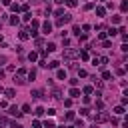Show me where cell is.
<instances>
[{
	"label": "cell",
	"mask_w": 128,
	"mask_h": 128,
	"mask_svg": "<svg viewBox=\"0 0 128 128\" xmlns=\"http://www.w3.org/2000/svg\"><path fill=\"white\" fill-rule=\"evenodd\" d=\"M108 120V114L106 112H98V114L94 116V122H106Z\"/></svg>",
	"instance_id": "6da1fadb"
},
{
	"label": "cell",
	"mask_w": 128,
	"mask_h": 128,
	"mask_svg": "<svg viewBox=\"0 0 128 128\" xmlns=\"http://www.w3.org/2000/svg\"><path fill=\"white\" fill-rule=\"evenodd\" d=\"M76 56H78V52L72 50V48H66V50H64V58H68V60H70V58H76Z\"/></svg>",
	"instance_id": "7a4b0ae2"
},
{
	"label": "cell",
	"mask_w": 128,
	"mask_h": 128,
	"mask_svg": "<svg viewBox=\"0 0 128 128\" xmlns=\"http://www.w3.org/2000/svg\"><path fill=\"white\" fill-rule=\"evenodd\" d=\"M38 26H40V22H38V20H32V24H30V30H28V32H32V36H36V30H38Z\"/></svg>",
	"instance_id": "3957f363"
},
{
	"label": "cell",
	"mask_w": 128,
	"mask_h": 128,
	"mask_svg": "<svg viewBox=\"0 0 128 128\" xmlns=\"http://www.w3.org/2000/svg\"><path fill=\"white\" fill-rule=\"evenodd\" d=\"M50 32H52V24L50 22H44L42 24V34H50Z\"/></svg>",
	"instance_id": "277c9868"
},
{
	"label": "cell",
	"mask_w": 128,
	"mask_h": 128,
	"mask_svg": "<svg viewBox=\"0 0 128 128\" xmlns=\"http://www.w3.org/2000/svg\"><path fill=\"white\" fill-rule=\"evenodd\" d=\"M26 80H24V76H20V74H14V84H24Z\"/></svg>",
	"instance_id": "5b68a950"
},
{
	"label": "cell",
	"mask_w": 128,
	"mask_h": 128,
	"mask_svg": "<svg viewBox=\"0 0 128 128\" xmlns=\"http://www.w3.org/2000/svg\"><path fill=\"white\" fill-rule=\"evenodd\" d=\"M10 114H12V116H16V118H20V116H22V112L16 108V106H12V108H10Z\"/></svg>",
	"instance_id": "8992f818"
},
{
	"label": "cell",
	"mask_w": 128,
	"mask_h": 128,
	"mask_svg": "<svg viewBox=\"0 0 128 128\" xmlns=\"http://www.w3.org/2000/svg\"><path fill=\"white\" fill-rule=\"evenodd\" d=\"M4 94L8 96V98H14V96H16V90H14V88H6V90H4Z\"/></svg>",
	"instance_id": "52a82bcc"
},
{
	"label": "cell",
	"mask_w": 128,
	"mask_h": 128,
	"mask_svg": "<svg viewBox=\"0 0 128 128\" xmlns=\"http://www.w3.org/2000/svg\"><path fill=\"white\" fill-rule=\"evenodd\" d=\"M28 36H30V34H28V28H22V30H20V40H26Z\"/></svg>",
	"instance_id": "ba28073f"
},
{
	"label": "cell",
	"mask_w": 128,
	"mask_h": 128,
	"mask_svg": "<svg viewBox=\"0 0 128 128\" xmlns=\"http://www.w3.org/2000/svg\"><path fill=\"white\" fill-rule=\"evenodd\" d=\"M42 96H44L42 90H32V98H42Z\"/></svg>",
	"instance_id": "9c48e42d"
},
{
	"label": "cell",
	"mask_w": 128,
	"mask_h": 128,
	"mask_svg": "<svg viewBox=\"0 0 128 128\" xmlns=\"http://www.w3.org/2000/svg\"><path fill=\"white\" fill-rule=\"evenodd\" d=\"M56 76H58L60 80H66V70H58V72H56Z\"/></svg>",
	"instance_id": "30bf717a"
},
{
	"label": "cell",
	"mask_w": 128,
	"mask_h": 128,
	"mask_svg": "<svg viewBox=\"0 0 128 128\" xmlns=\"http://www.w3.org/2000/svg\"><path fill=\"white\" fill-rule=\"evenodd\" d=\"M114 114L122 116V114H124V106H116V108H114Z\"/></svg>",
	"instance_id": "8fae6325"
},
{
	"label": "cell",
	"mask_w": 128,
	"mask_h": 128,
	"mask_svg": "<svg viewBox=\"0 0 128 128\" xmlns=\"http://www.w3.org/2000/svg\"><path fill=\"white\" fill-rule=\"evenodd\" d=\"M78 56H80V58H82V60H88V58H90L86 50H80V52H78Z\"/></svg>",
	"instance_id": "7c38bea8"
},
{
	"label": "cell",
	"mask_w": 128,
	"mask_h": 128,
	"mask_svg": "<svg viewBox=\"0 0 128 128\" xmlns=\"http://www.w3.org/2000/svg\"><path fill=\"white\" fill-rule=\"evenodd\" d=\"M70 96H72V98H78V96H80V90H78V88H72V90H70Z\"/></svg>",
	"instance_id": "4fadbf2b"
},
{
	"label": "cell",
	"mask_w": 128,
	"mask_h": 128,
	"mask_svg": "<svg viewBox=\"0 0 128 128\" xmlns=\"http://www.w3.org/2000/svg\"><path fill=\"white\" fill-rule=\"evenodd\" d=\"M8 22H10L12 26H16V24H18V22H20V18H18V16H12V18H10Z\"/></svg>",
	"instance_id": "5bb4252c"
},
{
	"label": "cell",
	"mask_w": 128,
	"mask_h": 128,
	"mask_svg": "<svg viewBox=\"0 0 128 128\" xmlns=\"http://www.w3.org/2000/svg\"><path fill=\"white\" fill-rule=\"evenodd\" d=\"M116 34H118V30H116V28H110V30L106 32V36H116Z\"/></svg>",
	"instance_id": "9a60e30c"
},
{
	"label": "cell",
	"mask_w": 128,
	"mask_h": 128,
	"mask_svg": "<svg viewBox=\"0 0 128 128\" xmlns=\"http://www.w3.org/2000/svg\"><path fill=\"white\" fill-rule=\"evenodd\" d=\"M122 22V16H112V24H120Z\"/></svg>",
	"instance_id": "2e32d148"
},
{
	"label": "cell",
	"mask_w": 128,
	"mask_h": 128,
	"mask_svg": "<svg viewBox=\"0 0 128 128\" xmlns=\"http://www.w3.org/2000/svg\"><path fill=\"white\" fill-rule=\"evenodd\" d=\"M64 2H66V4L70 6V8H74V6L78 4V0H64Z\"/></svg>",
	"instance_id": "e0dca14e"
},
{
	"label": "cell",
	"mask_w": 128,
	"mask_h": 128,
	"mask_svg": "<svg viewBox=\"0 0 128 128\" xmlns=\"http://www.w3.org/2000/svg\"><path fill=\"white\" fill-rule=\"evenodd\" d=\"M36 58H38V54H36V52H30V54H28V60H30V62H34Z\"/></svg>",
	"instance_id": "ac0fdd59"
},
{
	"label": "cell",
	"mask_w": 128,
	"mask_h": 128,
	"mask_svg": "<svg viewBox=\"0 0 128 128\" xmlns=\"http://www.w3.org/2000/svg\"><path fill=\"white\" fill-rule=\"evenodd\" d=\"M34 114H36V116H42V114H44V108H42V106H38V108L34 110Z\"/></svg>",
	"instance_id": "d6986e66"
},
{
	"label": "cell",
	"mask_w": 128,
	"mask_h": 128,
	"mask_svg": "<svg viewBox=\"0 0 128 128\" xmlns=\"http://www.w3.org/2000/svg\"><path fill=\"white\" fill-rule=\"evenodd\" d=\"M96 14H98V16H104V14H106V10H104L102 6H98V8H96Z\"/></svg>",
	"instance_id": "ffe728a7"
},
{
	"label": "cell",
	"mask_w": 128,
	"mask_h": 128,
	"mask_svg": "<svg viewBox=\"0 0 128 128\" xmlns=\"http://www.w3.org/2000/svg\"><path fill=\"white\" fill-rule=\"evenodd\" d=\"M54 50H56V44L50 42V44H48V48H46V52H54Z\"/></svg>",
	"instance_id": "44dd1931"
},
{
	"label": "cell",
	"mask_w": 128,
	"mask_h": 128,
	"mask_svg": "<svg viewBox=\"0 0 128 128\" xmlns=\"http://www.w3.org/2000/svg\"><path fill=\"white\" fill-rule=\"evenodd\" d=\"M82 92H84V94H92V92H94V88H92V86H84V90H82Z\"/></svg>",
	"instance_id": "7402d4cb"
},
{
	"label": "cell",
	"mask_w": 128,
	"mask_h": 128,
	"mask_svg": "<svg viewBox=\"0 0 128 128\" xmlns=\"http://www.w3.org/2000/svg\"><path fill=\"white\" fill-rule=\"evenodd\" d=\"M34 78H36V70H30L28 72V80H34Z\"/></svg>",
	"instance_id": "603a6c76"
},
{
	"label": "cell",
	"mask_w": 128,
	"mask_h": 128,
	"mask_svg": "<svg viewBox=\"0 0 128 128\" xmlns=\"http://www.w3.org/2000/svg\"><path fill=\"white\" fill-rule=\"evenodd\" d=\"M10 10H12V12H20V6H18V4H10Z\"/></svg>",
	"instance_id": "cb8c5ba5"
},
{
	"label": "cell",
	"mask_w": 128,
	"mask_h": 128,
	"mask_svg": "<svg viewBox=\"0 0 128 128\" xmlns=\"http://www.w3.org/2000/svg\"><path fill=\"white\" fill-rule=\"evenodd\" d=\"M44 128H54V122H52V120H46V122H44Z\"/></svg>",
	"instance_id": "d4e9b609"
},
{
	"label": "cell",
	"mask_w": 128,
	"mask_h": 128,
	"mask_svg": "<svg viewBox=\"0 0 128 128\" xmlns=\"http://www.w3.org/2000/svg\"><path fill=\"white\" fill-rule=\"evenodd\" d=\"M58 64H60V62H58V60H52V62H50V64H48V66H50V68H58Z\"/></svg>",
	"instance_id": "484cf974"
},
{
	"label": "cell",
	"mask_w": 128,
	"mask_h": 128,
	"mask_svg": "<svg viewBox=\"0 0 128 128\" xmlns=\"http://www.w3.org/2000/svg\"><path fill=\"white\" fill-rule=\"evenodd\" d=\"M72 34H76V36H80V26H74V28H72Z\"/></svg>",
	"instance_id": "4316f807"
},
{
	"label": "cell",
	"mask_w": 128,
	"mask_h": 128,
	"mask_svg": "<svg viewBox=\"0 0 128 128\" xmlns=\"http://www.w3.org/2000/svg\"><path fill=\"white\" fill-rule=\"evenodd\" d=\"M26 112H30V104H24L22 106V114H26Z\"/></svg>",
	"instance_id": "83f0119b"
},
{
	"label": "cell",
	"mask_w": 128,
	"mask_h": 128,
	"mask_svg": "<svg viewBox=\"0 0 128 128\" xmlns=\"http://www.w3.org/2000/svg\"><path fill=\"white\" fill-rule=\"evenodd\" d=\"M120 10L126 12V10H128V2H122V4H120Z\"/></svg>",
	"instance_id": "f1b7e54d"
},
{
	"label": "cell",
	"mask_w": 128,
	"mask_h": 128,
	"mask_svg": "<svg viewBox=\"0 0 128 128\" xmlns=\"http://www.w3.org/2000/svg\"><path fill=\"white\" fill-rule=\"evenodd\" d=\"M80 114H82V116H88L90 110H88V108H82V110H80Z\"/></svg>",
	"instance_id": "f546056e"
},
{
	"label": "cell",
	"mask_w": 128,
	"mask_h": 128,
	"mask_svg": "<svg viewBox=\"0 0 128 128\" xmlns=\"http://www.w3.org/2000/svg\"><path fill=\"white\" fill-rule=\"evenodd\" d=\"M96 108L102 110V108H104V102H102V100H98V102H96Z\"/></svg>",
	"instance_id": "4dcf8cb0"
},
{
	"label": "cell",
	"mask_w": 128,
	"mask_h": 128,
	"mask_svg": "<svg viewBox=\"0 0 128 128\" xmlns=\"http://www.w3.org/2000/svg\"><path fill=\"white\" fill-rule=\"evenodd\" d=\"M54 14H56V16H64V8H58Z\"/></svg>",
	"instance_id": "1f68e13d"
},
{
	"label": "cell",
	"mask_w": 128,
	"mask_h": 128,
	"mask_svg": "<svg viewBox=\"0 0 128 128\" xmlns=\"http://www.w3.org/2000/svg\"><path fill=\"white\" fill-rule=\"evenodd\" d=\"M102 78H104V80H110V78H112V74H110V72H104V74H102Z\"/></svg>",
	"instance_id": "d6a6232c"
},
{
	"label": "cell",
	"mask_w": 128,
	"mask_h": 128,
	"mask_svg": "<svg viewBox=\"0 0 128 128\" xmlns=\"http://www.w3.org/2000/svg\"><path fill=\"white\" fill-rule=\"evenodd\" d=\"M66 118L68 120H74V112H66Z\"/></svg>",
	"instance_id": "836d02e7"
},
{
	"label": "cell",
	"mask_w": 128,
	"mask_h": 128,
	"mask_svg": "<svg viewBox=\"0 0 128 128\" xmlns=\"http://www.w3.org/2000/svg\"><path fill=\"white\" fill-rule=\"evenodd\" d=\"M40 126H42V124H40L38 120H34V122H32V128H40Z\"/></svg>",
	"instance_id": "e575fe53"
},
{
	"label": "cell",
	"mask_w": 128,
	"mask_h": 128,
	"mask_svg": "<svg viewBox=\"0 0 128 128\" xmlns=\"http://www.w3.org/2000/svg\"><path fill=\"white\" fill-rule=\"evenodd\" d=\"M2 4H4V6H10V4H12V0H2Z\"/></svg>",
	"instance_id": "d590c367"
},
{
	"label": "cell",
	"mask_w": 128,
	"mask_h": 128,
	"mask_svg": "<svg viewBox=\"0 0 128 128\" xmlns=\"http://www.w3.org/2000/svg\"><path fill=\"white\" fill-rule=\"evenodd\" d=\"M54 2H56V4H64V0H54Z\"/></svg>",
	"instance_id": "8d00e7d4"
},
{
	"label": "cell",
	"mask_w": 128,
	"mask_h": 128,
	"mask_svg": "<svg viewBox=\"0 0 128 128\" xmlns=\"http://www.w3.org/2000/svg\"><path fill=\"white\" fill-rule=\"evenodd\" d=\"M2 76H4V72H2V70H0V78H2Z\"/></svg>",
	"instance_id": "74e56055"
},
{
	"label": "cell",
	"mask_w": 128,
	"mask_h": 128,
	"mask_svg": "<svg viewBox=\"0 0 128 128\" xmlns=\"http://www.w3.org/2000/svg\"><path fill=\"white\" fill-rule=\"evenodd\" d=\"M2 126H4V124H2V122H0V128H2Z\"/></svg>",
	"instance_id": "f35d334b"
},
{
	"label": "cell",
	"mask_w": 128,
	"mask_h": 128,
	"mask_svg": "<svg viewBox=\"0 0 128 128\" xmlns=\"http://www.w3.org/2000/svg\"><path fill=\"white\" fill-rule=\"evenodd\" d=\"M0 92H2V86H0Z\"/></svg>",
	"instance_id": "ab89813d"
},
{
	"label": "cell",
	"mask_w": 128,
	"mask_h": 128,
	"mask_svg": "<svg viewBox=\"0 0 128 128\" xmlns=\"http://www.w3.org/2000/svg\"><path fill=\"white\" fill-rule=\"evenodd\" d=\"M68 128H74V126H68Z\"/></svg>",
	"instance_id": "60d3db41"
}]
</instances>
